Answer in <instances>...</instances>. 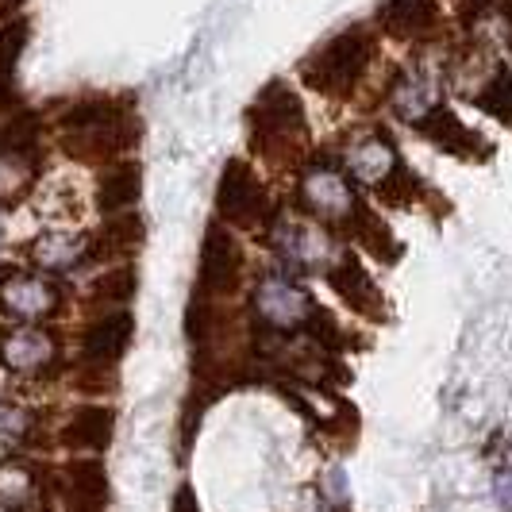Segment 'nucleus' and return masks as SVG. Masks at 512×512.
Returning <instances> with one entry per match:
<instances>
[{"label":"nucleus","mask_w":512,"mask_h":512,"mask_svg":"<svg viewBox=\"0 0 512 512\" xmlns=\"http://www.w3.org/2000/svg\"><path fill=\"white\" fill-rule=\"evenodd\" d=\"M135 270L128 266H120V270H112V274H104L101 282L93 285V293L101 297V301H128L131 293H135Z\"/></svg>","instance_id":"obj_22"},{"label":"nucleus","mask_w":512,"mask_h":512,"mask_svg":"<svg viewBox=\"0 0 512 512\" xmlns=\"http://www.w3.org/2000/svg\"><path fill=\"white\" fill-rule=\"evenodd\" d=\"M216 208L235 228H255L266 212V189L243 158H231L216 185Z\"/></svg>","instance_id":"obj_3"},{"label":"nucleus","mask_w":512,"mask_h":512,"mask_svg":"<svg viewBox=\"0 0 512 512\" xmlns=\"http://www.w3.org/2000/svg\"><path fill=\"white\" fill-rule=\"evenodd\" d=\"M131 339V316L128 312H116V316H104L97 320L89 332H85V359L93 362H116L128 351Z\"/></svg>","instance_id":"obj_12"},{"label":"nucleus","mask_w":512,"mask_h":512,"mask_svg":"<svg viewBox=\"0 0 512 512\" xmlns=\"http://www.w3.org/2000/svg\"><path fill=\"white\" fill-rule=\"evenodd\" d=\"M393 108L416 124L420 116H428V112L436 108V89H432L428 81H420V77H405V81L397 85V93H393Z\"/></svg>","instance_id":"obj_19"},{"label":"nucleus","mask_w":512,"mask_h":512,"mask_svg":"<svg viewBox=\"0 0 512 512\" xmlns=\"http://www.w3.org/2000/svg\"><path fill=\"white\" fill-rule=\"evenodd\" d=\"M139 220L135 216H128V220H120V224H112V228H104L101 243L93 247V258L101 255H128V251H135L139 247Z\"/></svg>","instance_id":"obj_21"},{"label":"nucleus","mask_w":512,"mask_h":512,"mask_svg":"<svg viewBox=\"0 0 512 512\" xmlns=\"http://www.w3.org/2000/svg\"><path fill=\"white\" fill-rule=\"evenodd\" d=\"M374 62V39L366 27H347L335 39H328L316 54H308L301 77L308 89L324 97H347L362 81L366 66Z\"/></svg>","instance_id":"obj_1"},{"label":"nucleus","mask_w":512,"mask_h":512,"mask_svg":"<svg viewBox=\"0 0 512 512\" xmlns=\"http://www.w3.org/2000/svg\"><path fill=\"white\" fill-rule=\"evenodd\" d=\"M247 120H251V143L258 154H278V143L305 135V108L285 81H270L258 93Z\"/></svg>","instance_id":"obj_2"},{"label":"nucleus","mask_w":512,"mask_h":512,"mask_svg":"<svg viewBox=\"0 0 512 512\" xmlns=\"http://www.w3.org/2000/svg\"><path fill=\"white\" fill-rule=\"evenodd\" d=\"M54 305V289L43 282H35V278H20V282L8 285V293H4V308L8 312H16V316H43L47 308Z\"/></svg>","instance_id":"obj_16"},{"label":"nucleus","mask_w":512,"mask_h":512,"mask_svg":"<svg viewBox=\"0 0 512 512\" xmlns=\"http://www.w3.org/2000/svg\"><path fill=\"white\" fill-rule=\"evenodd\" d=\"M420 178L412 174L405 162H397L389 174H385L382 181H378V197H382L385 205H393V208H409L416 205V197H420Z\"/></svg>","instance_id":"obj_18"},{"label":"nucleus","mask_w":512,"mask_h":512,"mask_svg":"<svg viewBox=\"0 0 512 512\" xmlns=\"http://www.w3.org/2000/svg\"><path fill=\"white\" fill-rule=\"evenodd\" d=\"M4 278H8V270H4V266H0V282H4Z\"/></svg>","instance_id":"obj_30"},{"label":"nucleus","mask_w":512,"mask_h":512,"mask_svg":"<svg viewBox=\"0 0 512 512\" xmlns=\"http://www.w3.org/2000/svg\"><path fill=\"white\" fill-rule=\"evenodd\" d=\"M47 355H51L47 335L31 332V328H24V332H12V335H8V343H4V359L12 362V366H20V370H27V366H39Z\"/></svg>","instance_id":"obj_20"},{"label":"nucleus","mask_w":512,"mask_h":512,"mask_svg":"<svg viewBox=\"0 0 512 512\" xmlns=\"http://www.w3.org/2000/svg\"><path fill=\"white\" fill-rule=\"evenodd\" d=\"M301 197H305V208H312L324 220H351V212L359 208V201L347 189V181L339 178L332 166L308 170L305 181H301Z\"/></svg>","instance_id":"obj_8"},{"label":"nucleus","mask_w":512,"mask_h":512,"mask_svg":"<svg viewBox=\"0 0 512 512\" xmlns=\"http://www.w3.org/2000/svg\"><path fill=\"white\" fill-rule=\"evenodd\" d=\"M312 308L316 305L308 301L305 289L282 282V278H270V282L258 285V316H262L270 328H278V332H289V328H297V324H308Z\"/></svg>","instance_id":"obj_6"},{"label":"nucleus","mask_w":512,"mask_h":512,"mask_svg":"<svg viewBox=\"0 0 512 512\" xmlns=\"http://www.w3.org/2000/svg\"><path fill=\"white\" fill-rule=\"evenodd\" d=\"M474 104H478V112L493 116L497 124L512 128V70L509 66H497V70H493V77L486 81V89L474 97Z\"/></svg>","instance_id":"obj_15"},{"label":"nucleus","mask_w":512,"mask_h":512,"mask_svg":"<svg viewBox=\"0 0 512 512\" xmlns=\"http://www.w3.org/2000/svg\"><path fill=\"white\" fill-rule=\"evenodd\" d=\"M112 409H101V405H85L70 416V424L62 428V443L70 451H104L108 439H112Z\"/></svg>","instance_id":"obj_11"},{"label":"nucleus","mask_w":512,"mask_h":512,"mask_svg":"<svg viewBox=\"0 0 512 512\" xmlns=\"http://www.w3.org/2000/svg\"><path fill=\"white\" fill-rule=\"evenodd\" d=\"M486 4L489 0H462V24H474L478 16H486Z\"/></svg>","instance_id":"obj_26"},{"label":"nucleus","mask_w":512,"mask_h":512,"mask_svg":"<svg viewBox=\"0 0 512 512\" xmlns=\"http://www.w3.org/2000/svg\"><path fill=\"white\" fill-rule=\"evenodd\" d=\"M393 166H397V162H393V151H389V143L378 139V135L359 143V147L351 151V170H355L362 181H382Z\"/></svg>","instance_id":"obj_17"},{"label":"nucleus","mask_w":512,"mask_h":512,"mask_svg":"<svg viewBox=\"0 0 512 512\" xmlns=\"http://www.w3.org/2000/svg\"><path fill=\"white\" fill-rule=\"evenodd\" d=\"M347 224H351V235L359 239L362 251H370V255L382 258V262H397L401 247H397V239L389 235V228L374 216V208H366L359 201V208L351 212V220H347Z\"/></svg>","instance_id":"obj_14"},{"label":"nucleus","mask_w":512,"mask_h":512,"mask_svg":"<svg viewBox=\"0 0 512 512\" xmlns=\"http://www.w3.org/2000/svg\"><path fill=\"white\" fill-rule=\"evenodd\" d=\"M24 35H27V27L16 24L4 39H0V70H8V66L16 62V54H20V47H24Z\"/></svg>","instance_id":"obj_25"},{"label":"nucleus","mask_w":512,"mask_h":512,"mask_svg":"<svg viewBox=\"0 0 512 512\" xmlns=\"http://www.w3.org/2000/svg\"><path fill=\"white\" fill-rule=\"evenodd\" d=\"M412 128L420 131L432 147L455 154V158H466V162H486L489 154H493V147H489L486 139H482L478 131L466 128L447 104H436V108H432L428 116H420Z\"/></svg>","instance_id":"obj_4"},{"label":"nucleus","mask_w":512,"mask_h":512,"mask_svg":"<svg viewBox=\"0 0 512 512\" xmlns=\"http://www.w3.org/2000/svg\"><path fill=\"white\" fill-rule=\"evenodd\" d=\"M174 512H201L197 509V497H193V489L189 486L178 489V497H174Z\"/></svg>","instance_id":"obj_28"},{"label":"nucleus","mask_w":512,"mask_h":512,"mask_svg":"<svg viewBox=\"0 0 512 512\" xmlns=\"http://www.w3.org/2000/svg\"><path fill=\"white\" fill-rule=\"evenodd\" d=\"M328 282H332L335 293L355 308L359 316H366V320H382L385 316L382 289L374 285V278L366 274V266H362L359 258H339L332 270H328Z\"/></svg>","instance_id":"obj_7"},{"label":"nucleus","mask_w":512,"mask_h":512,"mask_svg":"<svg viewBox=\"0 0 512 512\" xmlns=\"http://www.w3.org/2000/svg\"><path fill=\"white\" fill-rule=\"evenodd\" d=\"M505 4V12H509V20H512V0H501Z\"/></svg>","instance_id":"obj_29"},{"label":"nucleus","mask_w":512,"mask_h":512,"mask_svg":"<svg viewBox=\"0 0 512 512\" xmlns=\"http://www.w3.org/2000/svg\"><path fill=\"white\" fill-rule=\"evenodd\" d=\"M497 501L505 512H512V474H497Z\"/></svg>","instance_id":"obj_27"},{"label":"nucleus","mask_w":512,"mask_h":512,"mask_svg":"<svg viewBox=\"0 0 512 512\" xmlns=\"http://www.w3.org/2000/svg\"><path fill=\"white\" fill-rule=\"evenodd\" d=\"M308 335L320 343V347H332V351H339L347 339H343V332H339V324H335L332 312H324V308H312V316H308Z\"/></svg>","instance_id":"obj_23"},{"label":"nucleus","mask_w":512,"mask_h":512,"mask_svg":"<svg viewBox=\"0 0 512 512\" xmlns=\"http://www.w3.org/2000/svg\"><path fill=\"white\" fill-rule=\"evenodd\" d=\"M108 505V470L97 459H77L66 470V509L101 512Z\"/></svg>","instance_id":"obj_10"},{"label":"nucleus","mask_w":512,"mask_h":512,"mask_svg":"<svg viewBox=\"0 0 512 512\" xmlns=\"http://www.w3.org/2000/svg\"><path fill=\"white\" fill-rule=\"evenodd\" d=\"M439 20H443L439 0H385L382 12H378L382 31L389 39H401V43L432 35L439 27Z\"/></svg>","instance_id":"obj_5"},{"label":"nucleus","mask_w":512,"mask_h":512,"mask_svg":"<svg viewBox=\"0 0 512 512\" xmlns=\"http://www.w3.org/2000/svg\"><path fill=\"white\" fill-rule=\"evenodd\" d=\"M139 166L135 162H120V166H112V170H104L101 174V185H97V205L104 212H120V208H128L139 201Z\"/></svg>","instance_id":"obj_13"},{"label":"nucleus","mask_w":512,"mask_h":512,"mask_svg":"<svg viewBox=\"0 0 512 512\" xmlns=\"http://www.w3.org/2000/svg\"><path fill=\"white\" fill-rule=\"evenodd\" d=\"M235 278H239V243L220 224H212L201 247V293H228Z\"/></svg>","instance_id":"obj_9"},{"label":"nucleus","mask_w":512,"mask_h":512,"mask_svg":"<svg viewBox=\"0 0 512 512\" xmlns=\"http://www.w3.org/2000/svg\"><path fill=\"white\" fill-rule=\"evenodd\" d=\"M77 243L74 235H47L43 243H39V262H47V266H70L77 258Z\"/></svg>","instance_id":"obj_24"}]
</instances>
